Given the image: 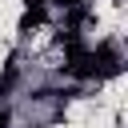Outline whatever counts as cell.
<instances>
[{"instance_id":"2","label":"cell","mask_w":128,"mask_h":128,"mask_svg":"<svg viewBox=\"0 0 128 128\" xmlns=\"http://www.w3.org/2000/svg\"><path fill=\"white\" fill-rule=\"evenodd\" d=\"M0 128H8V112L4 108H0Z\"/></svg>"},{"instance_id":"1","label":"cell","mask_w":128,"mask_h":128,"mask_svg":"<svg viewBox=\"0 0 128 128\" xmlns=\"http://www.w3.org/2000/svg\"><path fill=\"white\" fill-rule=\"evenodd\" d=\"M36 24H44V4H32V8H24V16H20V32H32Z\"/></svg>"},{"instance_id":"3","label":"cell","mask_w":128,"mask_h":128,"mask_svg":"<svg viewBox=\"0 0 128 128\" xmlns=\"http://www.w3.org/2000/svg\"><path fill=\"white\" fill-rule=\"evenodd\" d=\"M56 4H64V8H76V4H80V0H56Z\"/></svg>"},{"instance_id":"4","label":"cell","mask_w":128,"mask_h":128,"mask_svg":"<svg viewBox=\"0 0 128 128\" xmlns=\"http://www.w3.org/2000/svg\"><path fill=\"white\" fill-rule=\"evenodd\" d=\"M32 4H44V0H24V8H32Z\"/></svg>"}]
</instances>
